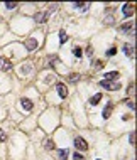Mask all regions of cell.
<instances>
[{
  "mask_svg": "<svg viewBox=\"0 0 137 160\" xmlns=\"http://www.w3.org/2000/svg\"><path fill=\"white\" fill-rule=\"evenodd\" d=\"M100 86L102 88H105V89H110V91H117V89L122 88L120 83H113V81H107V79H102Z\"/></svg>",
  "mask_w": 137,
  "mask_h": 160,
  "instance_id": "cell-1",
  "label": "cell"
},
{
  "mask_svg": "<svg viewBox=\"0 0 137 160\" xmlns=\"http://www.w3.org/2000/svg\"><path fill=\"white\" fill-rule=\"evenodd\" d=\"M51 14H53V10H42V12H37L36 15H34V20H36V24H42V22L48 20Z\"/></svg>",
  "mask_w": 137,
  "mask_h": 160,
  "instance_id": "cell-2",
  "label": "cell"
},
{
  "mask_svg": "<svg viewBox=\"0 0 137 160\" xmlns=\"http://www.w3.org/2000/svg\"><path fill=\"white\" fill-rule=\"evenodd\" d=\"M74 147L78 150H81V152H86L88 150V143H86V140L81 138V137H76L74 138Z\"/></svg>",
  "mask_w": 137,
  "mask_h": 160,
  "instance_id": "cell-3",
  "label": "cell"
},
{
  "mask_svg": "<svg viewBox=\"0 0 137 160\" xmlns=\"http://www.w3.org/2000/svg\"><path fill=\"white\" fill-rule=\"evenodd\" d=\"M120 31L122 32H129L130 36H134V34H136V24H132V22L122 24V26H120Z\"/></svg>",
  "mask_w": 137,
  "mask_h": 160,
  "instance_id": "cell-4",
  "label": "cell"
},
{
  "mask_svg": "<svg viewBox=\"0 0 137 160\" xmlns=\"http://www.w3.org/2000/svg\"><path fill=\"white\" fill-rule=\"evenodd\" d=\"M24 46H26L27 51H34V49L37 47V39L36 37H29V39L24 42Z\"/></svg>",
  "mask_w": 137,
  "mask_h": 160,
  "instance_id": "cell-5",
  "label": "cell"
},
{
  "mask_svg": "<svg viewBox=\"0 0 137 160\" xmlns=\"http://www.w3.org/2000/svg\"><path fill=\"white\" fill-rule=\"evenodd\" d=\"M12 69V62L5 57H0V71H10Z\"/></svg>",
  "mask_w": 137,
  "mask_h": 160,
  "instance_id": "cell-6",
  "label": "cell"
},
{
  "mask_svg": "<svg viewBox=\"0 0 137 160\" xmlns=\"http://www.w3.org/2000/svg\"><path fill=\"white\" fill-rule=\"evenodd\" d=\"M134 10H136V7L132 5V4H125L124 9H122V14H124V17H132Z\"/></svg>",
  "mask_w": 137,
  "mask_h": 160,
  "instance_id": "cell-7",
  "label": "cell"
},
{
  "mask_svg": "<svg viewBox=\"0 0 137 160\" xmlns=\"http://www.w3.org/2000/svg\"><path fill=\"white\" fill-rule=\"evenodd\" d=\"M21 104H22V110H24V111H31L32 106H34V103H32L31 99H27V98H22Z\"/></svg>",
  "mask_w": 137,
  "mask_h": 160,
  "instance_id": "cell-8",
  "label": "cell"
},
{
  "mask_svg": "<svg viewBox=\"0 0 137 160\" xmlns=\"http://www.w3.org/2000/svg\"><path fill=\"white\" fill-rule=\"evenodd\" d=\"M56 89H58V93H59V96H61V98H66V96H68V88H66L63 83H58V84H56Z\"/></svg>",
  "mask_w": 137,
  "mask_h": 160,
  "instance_id": "cell-9",
  "label": "cell"
},
{
  "mask_svg": "<svg viewBox=\"0 0 137 160\" xmlns=\"http://www.w3.org/2000/svg\"><path fill=\"white\" fill-rule=\"evenodd\" d=\"M112 111H113V106H112L110 103L107 104L105 108H103V113H102V116H103V120H108V116L112 115Z\"/></svg>",
  "mask_w": 137,
  "mask_h": 160,
  "instance_id": "cell-10",
  "label": "cell"
},
{
  "mask_svg": "<svg viewBox=\"0 0 137 160\" xmlns=\"http://www.w3.org/2000/svg\"><path fill=\"white\" fill-rule=\"evenodd\" d=\"M56 155L59 157V160H68V150L66 148H58L56 150Z\"/></svg>",
  "mask_w": 137,
  "mask_h": 160,
  "instance_id": "cell-11",
  "label": "cell"
},
{
  "mask_svg": "<svg viewBox=\"0 0 137 160\" xmlns=\"http://www.w3.org/2000/svg\"><path fill=\"white\" fill-rule=\"evenodd\" d=\"M73 5L76 7V9H78V10H83V12H85V10H88L90 4H88V2H74Z\"/></svg>",
  "mask_w": 137,
  "mask_h": 160,
  "instance_id": "cell-12",
  "label": "cell"
},
{
  "mask_svg": "<svg viewBox=\"0 0 137 160\" xmlns=\"http://www.w3.org/2000/svg\"><path fill=\"white\" fill-rule=\"evenodd\" d=\"M119 76H120L119 71H112V72H107V74H105V79H107V81H113V79H117Z\"/></svg>",
  "mask_w": 137,
  "mask_h": 160,
  "instance_id": "cell-13",
  "label": "cell"
},
{
  "mask_svg": "<svg viewBox=\"0 0 137 160\" xmlns=\"http://www.w3.org/2000/svg\"><path fill=\"white\" fill-rule=\"evenodd\" d=\"M124 52H125L127 57H132V54H134V47H132L130 44H125V46H124Z\"/></svg>",
  "mask_w": 137,
  "mask_h": 160,
  "instance_id": "cell-14",
  "label": "cell"
},
{
  "mask_svg": "<svg viewBox=\"0 0 137 160\" xmlns=\"http://www.w3.org/2000/svg\"><path fill=\"white\" fill-rule=\"evenodd\" d=\"M100 99H102V93H96L95 96H91V98H90V104H93V106H95Z\"/></svg>",
  "mask_w": 137,
  "mask_h": 160,
  "instance_id": "cell-15",
  "label": "cell"
},
{
  "mask_svg": "<svg viewBox=\"0 0 137 160\" xmlns=\"http://www.w3.org/2000/svg\"><path fill=\"white\" fill-rule=\"evenodd\" d=\"M80 77H81V76L74 72V74H69V76H68V81H69V83H78V79H80Z\"/></svg>",
  "mask_w": 137,
  "mask_h": 160,
  "instance_id": "cell-16",
  "label": "cell"
},
{
  "mask_svg": "<svg viewBox=\"0 0 137 160\" xmlns=\"http://www.w3.org/2000/svg\"><path fill=\"white\" fill-rule=\"evenodd\" d=\"M91 66H93L95 71H100L102 67H103V62H102V61H93V62H91Z\"/></svg>",
  "mask_w": 137,
  "mask_h": 160,
  "instance_id": "cell-17",
  "label": "cell"
},
{
  "mask_svg": "<svg viewBox=\"0 0 137 160\" xmlns=\"http://www.w3.org/2000/svg\"><path fill=\"white\" fill-rule=\"evenodd\" d=\"M66 41H68V36H66V32H64V31H59V42H61V44H64Z\"/></svg>",
  "mask_w": 137,
  "mask_h": 160,
  "instance_id": "cell-18",
  "label": "cell"
},
{
  "mask_svg": "<svg viewBox=\"0 0 137 160\" xmlns=\"http://www.w3.org/2000/svg\"><path fill=\"white\" fill-rule=\"evenodd\" d=\"M73 54H74V57H81V56H83V51H81L80 47H74V49H73Z\"/></svg>",
  "mask_w": 137,
  "mask_h": 160,
  "instance_id": "cell-19",
  "label": "cell"
},
{
  "mask_svg": "<svg viewBox=\"0 0 137 160\" xmlns=\"http://www.w3.org/2000/svg\"><path fill=\"white\" fill-rule=\"evenodd\" d=\"M117 54V47H110V49H108V51H107V56H115Z\"/></svg>",
  "mask_w": 137,
  "mask_h": 160,
  "instance_id": "cell-20",
  "label": "cell"
},
{
  "mask_svg": "<svg viewBox=\"0 0 137 160\" xmlns=\"http://www.w3.org/2000/svg\"><path fill=\"white\" fill-rule=\"evenodd\" d=\"M44 148H46V150H53V148H54L53 140H48V142H46V147H44Z\"/></svg>",
  "mask_w": 137,
  "mask_h": 160,
  "instance_id": "cell-21",
  "label": "cell"
},
{
  "mask_svg": "<svg viewBox=\"0 0 137 160\" xmlns=\"http://www.w3.org/2000/svg\"><path fill=\"white\" fill-rule=\"evenodd\" d=\"M5 7L9 9V10H12V9H15V7H17V4H15V2H7Z\"/></svg>",
  "mask_w": 137,
  "mask_h": 160,
  "instance_id": "cell-22",
  "label": "cell"
},
{
  "mask_svg": "<svg viewBox=\"0 0 137 160\" xmlns=\"http://www.w3.org/2000/svg\"><path fill=\"white\" fill-rule=\"evenodd\" d=\"M7 140V135H5V132H4V130L0 128V143H2V142H5Z\"/></svg>",
  "mask_w": 137,
  "mask_h": 160,
  "instance_id": "cell-23",
  "label": "cell"
},
{
  "mask_svg": "<svg viewBox=\"0 0 137 160\" xmlns=\"http://www.w3.org/2000/svg\"><path fill=\"white\" fill-rule=\"evenodd\" d=\"M125 103L129 104V108H130V110H136V103H134V101H129V99H125Z\"/></svg>",
  "mask_w": 137,
  "mask_h": 160,
  "instance_id": "cell-24",
  "label": "cell"
},
{
  "mask_svg": "<svg viewBox=\"0 0 137 160\" xmlns=\"http://www.w3.org/2000/svg\"><path fill=\"white\" fill-rule=\"evenodd\" d=\"M73 159H74V160H85V157H83V155H80V153H74Z\"/></svg>",
  "mask_w": 137,
  "mask_h": 160,
  "instance_id": "cell-25",
  "label": "cell"
},
{
  "mask_svg": "<svg viewBox=\"0 0 137 160\" xmlns=\"http://www.w3.org/2000/svg\"><path fill=\"white\" fill-rule=\"evenodd\" d=\"M129 140H130V143H136V133H130Z\"/></svg>",
  "mask_w": 137,
  "mask_h": 160,
  "instance_id": "cell-26",
  "label": "cell"
},
{
  "mask_svg": "<svg viewBox=\"0 0 137 160\" xmlns=\"http://www.w3.org/2000/svg\"><path fill=\"white\" fill-rule=\"evenodd\" d=\"M105 22H107V24H113V17H107Z\"/></svg>",
  "mask_w": 137,
  "mask_h": 160,
  "instance_id": "cell-27",
  "label": "cell"
},
{
  "mask_svg": "<svg viewBox=\"0 0 137 160\" xmlns=\"http://www.w3.org/2000/svg\"><path fill=\"white\" fill-rule=\"evenodd\" d=\"M129 94H134V83L129 86Z\"/></svg>",
  "mask_w": 137,
  "mask_h": 160,
  "instance_id": "cell-28",
  "label": "cell"
},
{
  "mask_svg": "<svg viewBox=\"0 0 137 160\" xmlns=\"http://www.w3.org/2000/svg\"><path fill=\"white\" fill-rule=\"evenodd\" d=\"M86 54H88V56H90V57L93 56V52H91V47H88V51H86Z\"/></svg>",
  "mask_w": 137,
  "mask_h": 160,
  "instance_id": "cell-29",
  "label": "cell"
}]
</instances>
